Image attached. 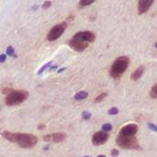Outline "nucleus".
<instances>
[{
	"label": "nucleus",
	"mask_w": 157,
	"mask_h": 157,
	"mask_svg": "<svg viewBox=\"0 0 157 157\" xmlns=\"http://www.w3.org/2000/svg\"><path fill=\"white\" fill-rule=\"evenodd\" d=\"M129 63H130V60L128 57H126V56L119 57L111 65V68L109 71L110 76L113 77L114 79L120 78L124 74V72L127 70Z\"/></svg>",
	"instance_id": "obj_1"
},
{
	"label": "nucleus",
	"mask_w": 157,
	"mask_h": 157,
	"mask_svg": "<svg viewBox=\"0 0 157 157\" xmlns=\"http://www.w3.org/2000/svg\"><path fill=\"white\" fill-rule=\"evenodd\" d=\"M38 143V138L32 134L17 133L16 136L15 144H17L23 149H29L34 147Z\"/></svg>",
	"instance_id": "obj_2"
},
{
	"label": "nucleus",
	"mask_w": 157,
	"mask_h": 157,
	"mask_svg": "<svg viewBox=\"0 0 157 157\" xmlns=\"http://www.w3.org/2000/svg\"><path fill=\"white\" fill-rule=\"evenodd\" d=\"M28 96H29V94L27 91L13 90L10 94H8L6 97L5 102L7 106H16V105H18V104L24 102L27 99Z\"/></svg>",
	"instance_id": "obj_3"
},
{
	"label": "nucleus",
	"mask_w": 157,
	"mask_h": 157,
	"mask_svg": "<svg viewBox=\"0 0 157 157\" xmlns=\"http://www.w3.org/2000/svg\"><path fill=\"white\" fill-rule=\"evenodd\" d=\"M117 144L123 149H140V145L135 136L124 137L119 135L117 137Z\"/></svg>",
	"instance_id": "obj_4"
},
{
	"label": "nucleus",
	"mask_w": 157,
	"mask_h": 157,
	"mask_svg": "<svg viewBox=\"0 0 157 157\" xmlns=\"http://www.w3.org/2000/svg\"><path fill=\"white\" fill-rule=\"evenodd\" d=\"M67 27V24L65 22H63L61 24H57L54 27H52L51 29V30L49 31L48 35H47V40L49 41H54L57 39H59L62 34L64 32L65 29Z\"/></svg>",
	"instance_id": "obj_5"
},
{
	"label": "nucleus",
	"mask_w": 157,
	"mask_h": 157,
	"mask_svg": "<svg viewBox=\"0 0 157 157\" xmlns=\"http://www.w3.org/2000/svg\"><path fill=\"white\" fill-rule=\"evenodd\" d=\"M72 39L78 40V41H82V42H93L96 39V35L91 32V31H80L77 32Z\"/></svg>",
	"instance_id": "obj_6"
},
{
	"label": "nucleus",
	"mask_w": 157,
	"mask_h": 157,
	"mask_svg": "<svg viewBox=\"0 0 157 157\" xmlns=\"http://www.w3.org/2000/svg\"><path fill=\"white\" fill-rule=\"evenodd\" d=\"M109 139V134L105 132H98L92 137V143L94 145H101L105 144Z\"/></svg>",
	"instance_id": "obj_7"
},
{
	"label": "nucleus",
	"mask_w": 157,
	"mask_h": 157,
	"mask_svg": "<svg viewBox=\"0 0 157 157\" xmlns=\"http://www.w3.org/2000/svg\"><path fill=\"white\" fill-rule=\"evenodd\" d=\"M138 131V127L135 124H129L124 126L121 132H120V135L124 136V137H131V136H134L136 134Z\"/></svg>",
	"instance_id": "obj_8"
},
{
	"label": "nucleus",
	"mask_w": 157,
	"mask_h": 157,
	"mask_svg": "<svg viewBox=\"0 0 157 157\" xmlns=\"http://www.w3.org/2000/svg\"><path fill=\"white\" fill-rule=\"evenodd\" d=\"M65 138V135L62 132H56L52 134H48L43 136V141L52 142V143H62Z\"/></svg>",
	"instance_id": "obj_9"
},
{
	"label": "nucleus",
	"mask_w": 157,
	"mask_h": 157,
	"mask_svg": "<svg viewBox=\"0 0 157 157\" xmlns=\"http://www.w3.org/2000/svg\"><path fill=\"white\" fill-rule=\"evenodd\" d=\"M68 45L75 51L76 52H83L85 51L87 46H88V43H86V42H82V41H78V40H75L74 39H71L68 42Z\"/></svg>",
	"instance_id": "obj_10"
},
{
	"label": "nucleus",
	"mask_w": 157,
	"mask_h": 157,
	"mask_svg": "<svg viewBox=\"0 0 157 157\" xmlns=\"http://www.w3.org/2000/svg\"><path fill=\"white\" fill-rule=\"evenodd\" d=\"M153 3H154L153 0H141V1H139V5H138L139 14H144V13L147 12L148 9L151 7Z\"/></svg>",
	"instance_id": "obj_11"
},
{
	"label": "nucleus",
	"mask_w": 157,
	"mask_h": 157,
	"mask_svg": "<svg viewBox=\"0 0 157 157\" xmlns=\"http://www.w3.org/2000/svg\"><path fill=\"white\" fill-rule=\"evenodd\" d=\"M144 65H141L138 69H136L133 74L132 75V79L136 81L138 79H140L142 77V75H144Z\"/></svg>",
	"instance_id": "obj_12"
},
{
	"label": "nucleus",
	"mask_w": 157,
	"mask_h": 157,
	"mask_svg": "<svg viewBox=\"0 0 157 157\" xmlns=\"http://www.w3.org/2000/svg\"><path fill=\"white\" fill-rule=\"evenodd\" d=\"M2 136L6 139L7 141L11 142V143H15V140H16V136H17V132H7V131H5L2 132Z\"/></svg>",
	"instance_id": "obj_13"
},
{
	"label": "nucleus",
	"mask_w": 157,
	"mask_h": 157,
	"mask_svg": "<svg viewBox=\"0 0 157 157\" xmlns=\"http://www.w3.org/2000/svg\"><path fill=\"white\" fill-rule=\"evenodd\" d=\"M87 96H88V94H87L86 92L81 91V92H78V93L75 94V98L76 100H82V99H85L86 98H87Z\"/></svg>",
	"instance_id": "obj_14"
},
{
	"label": "nucleus",
	"mask_w": 157,
	"mask_h": 157,
	"mask_svg": "<svg viewBox=\"0 0 157 157\" xmlns=\"http://www.w3.org/2000/svg\"><path fill=\"white\" fill-rule=\"evenodd\" d=\"M102 130L105 132H110L112 130V125L110 123H106V124H104L102 126Z\"/></svg>",
	"instance_id": "obj_15"
},
{
	"label": "nucleus",
	"mask_w": 157,
	"mask_h": 157,
	"mask_svg": "<svg viewBox=\"0 0 157 157\" xmlns=\"http://www.w3.org/2000/svg\"><path fill=\"white\" fill-rule=\"evenodd\" d=\"M50 65H52V62H50V63H46V64H44L40 70H39V72H38V74L39 75H41L44 71H46L49 67H50Z\"/></svg>",
	"instance_id": "obj_16"
},
{
	"label": "nucleus",
	"mask_w": 157,
	"mask_h": 157,
	"mask_svg": "<svg viewBox=\"0 0 157 157\" xmlns=\"http://www.w3.org/2000/svg\"><path fill=\"white\" fill-rule=\"evenodd\" d=\"M94 1L93 0H90V1H86V0H82L79 2V6H89L91 4H93Z\"/></svg>",
	"instance_id": "obj_17"
},
{
	"label": "nucleus",
	"mask_w": 157,
	"mask_h": 157,
	"mask_svg": "<svg viewBox=\"0 0 157 157\" xmlns=\"http://www.w3.org/2000/svg\"><path fill=\"white\" fill-rule=\"evenodd\" d=\"M106 97H107V93H102V94L98 95V96L96 98L95 101H96V102H101V101H102Z\"/></svg>",
	"instance_id": "obj_18"
},
{
	"label": "nucleus",
	"mask_w": 157,
	"mask_h": 157,
	"mask_svg": "<svg viewBox=\"0 0 157 157\" xmlns=\"http://www.w3.org/2000/svg\"><path fill=\"white\" fill-rule=\"evenodd\" d=\"M151 97L153 98H157V85L154 86L151 90Z\"/></svg>",
	"instance_id": "obj_19"
},
{
	"label": "nucleus",
	"mask_w": 157,
	"mask_h": 157,
	"mask_svg": "<svg viewBox=\"0 0 157 157\" xmlns=\"http://www.w3.org/2000/svg\"><path fill=\"white\" fill-rule=\"evenodd\" d=\"M6 54L9 55V56H15V51L13 49V47L11 46H8L7 49H6Z\"/></svg>",
	"instance_id": "obj_20"
},
{
	"label": "nucleus",
	"mask_w": 157,
	"mask_h": 157,
	"mask_svg": "<svg viewBox=\"0 0 157 157\" xmlns=\"http://www.w3.org/2000/svg\"><path fill=\"white\" fill-rule=\"evenodd\" d=\"M119 113V109L117 108H112L109 110V115H116Z\"/></svg>",
	"instance_id": "obj_21"
},
{
	"label": "nucleus",
	"mask_w": 157,
	"mask_h": 157,
	"mask_svg": "<svg viewBox=\"0 0 157 157\" xmlns=\"http://www.w3.org/2000/svg\"><path fill=\"white\" fill-rule=\"evenodd\" d=\"M82 117H83L84 120H89L91 118V114L89 112H87V111H84L83 114H82Z\"/></svg>",
	"instance_id": "obj_22"
},
{
	"label": "nucleus",
	"mask_w": 157,
	"mask_h": 157,
	"mask_svg": "<svg viewBox=\"0 0 157 157\" xmlns=\"http://www.w3.org/2000/svg\"><path fill=\"white\" fill-rule=\"evenodd\" d=\"M12 91H13V89H11L10 87H5V88L3 89V94H6V95L7 96V95L10 94Z\"/></svg>",
	"instance_id": "obj_23"
},
{
	"label": "nucleus",
	"mask_w": 157,
	"mask_h": 157,
	"mask_svg": "<svg viewBox=\"0 0 157 157\" xmlns=\"http://www.w3.org/2000/svg\"><path fill=\"white\" fill-rule=\"evenodd\" d=\"M51 6H52V2H50V1H46V2H44V3H43L42 7H43V8H48V7H50Z\"/></svg>",
	"instance_id": "obj_24"
},
{
	"label": "nucleus",
	"mask_w": 157,
	"mask_h": 157,
	"mask_svg": "<svg viewBox=\"0 0 157 157\" xmlns=\"http://www.w3.org/2000/svg\"><path fill=\"white\" fill-rule=\"evenodd\" d=\"M119 151L117 150V149H113L112 151H111V156H114V157H116V156H118L119 155Z\"/></svg>",
	"instance_id": "obj_25"
},
{
	"label": "nucleus",
	"mask_w": 157,
	"mask_h": 157,
	"mask_svg": "<svg viewBox=\"0 0 157 157\" xmlns=\"http://www.w3.org/2000/svg\"><path fill=\"white\" fill-rule=\"evenodd\" d=\"M148 127H149V129L150 130H152V131H155V132H157V127L155 125V124H153V123H150L149 125H148Z\"/></svg>",
	"instance_id": "obj_26"
},
{
	"label": "nucleus",
	"mask_w": 157,
	"mask_h": 157,
	"mask_svg": "<svg viewBox=\"0 0 157 157\" xmlns=\"http://www.w3.org/2000/svg\"><path fill=\"white\" fill-rule=\"evenodd\" d=\"M6 54H1L0 55V63H4L6 61Z\"/></svg>",
	"instance_id": "obj_27"
},
{
	"label": "nucleus",
	"mask_w": 157,
	"mask_h": 157,
	"mask_svg": "<svg viewBox=\"0 0 157 157\" xmlns=\"http://www.w3.org/2000/svg\"><path fill=\"white\" fill-rule=\"evenodd\" d=\"M64 70H65V68H63V69L59 70V71H58V73H61V72H63V71H64Z\"/></svg>",
	"instance_id": "obj_28"
},
{
	"label": "nucleus",
	"mask_w": 157,
	"mask_h": 157,
	"mask_svg": "<svg viewBox=\"0 0 157 157\" xmlns=\"http://www.w3.org/2000/svg\"><path fill=\"white\" fill-rule=\"evenodd\" d=\"M44 127H45V126H44V125H42V124H41V125H40V127H39V129H42V128H44Z\"/></svg>",
	"instance_id": "obj_29"
},
{
	"label": "nucleus",
	"mask_w": 157,
	"mask_h": 157,
	"mask_svg": "<svg viewBox=\"0 0 157 157\" xmlns=\"http://www.w3.org/2000/svg\"><path fill=\"white\" fill-rule=\"evenodd\" d=\"M98 157H106V156H105V155H98Z\"/></svg>",
	"instance_id": "obj_30"
},
{
	"label": "nucleus",
	"mask_w": 157,
	"mask_h": 157,
	"mask_svg": "<svg viewBox=\"0 0 157 157\" xmlns=\"http://www.w3.org/2000/svg\"><path fill=\"white\" fill-rule=\"evenodd\" d=\"M155 47H156V48H157V42H156V43H155Z\"/></svg>",
	"instance_id": "obj_31"
},
{
	"label": "nucleus",
	"mask_w": 157,
	"mask_h": 157,
	"mask_svg": "<svg viewBox=\"0 0 157 157\" xmlns=\"http://www.w3.org/2000/svg\"><path fill=\"white\" fill-rule=\"evenodd\" d=\"M85 157H90V156H85Z\"/></svg>",
	"instance_id": "obj_32"
}]
</instances>
